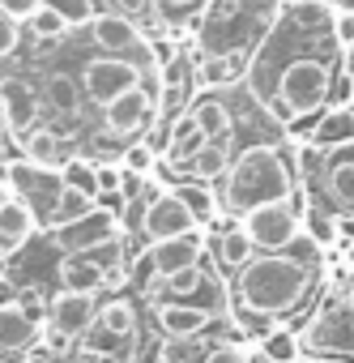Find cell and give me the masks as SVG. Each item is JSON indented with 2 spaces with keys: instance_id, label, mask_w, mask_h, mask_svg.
I'll use <instances>...</instances> for the list:
<instances>
[{
  "instance_id": "cell-19",
  "label": "cell",
  "mask_w": 354,
  "mask_h": 363,
  "mask_svg": "<svg viewBox=\"0 0 354 363\" xmlns=\"http://www.w3.org/2000/svg\"><path fill=\"white\" fill-rule=\"evenodd\" d=\"M39 99H43V111H52V120L60 124H77L81 120V86H77V73L69 69H47L43 73V86H39Z\"/></svg>"
},
{
  "instance_id": "cell-11",
  "label": "cell",
  "mask_w": 354,
  "mask_h": 363,
  "mask_svg": "<svg viewBox=\"0 0 354 363\" xmlns=\"http://www.w3.org/2000/svg\"><path fill=\"white\" fill-rule=\"evenodd\" d=\"M98 308V295H77V291H56L47 299V320H43V342L64 359L69 346L90 329Z\"/></svg>"
},
{
  "instance_id": "cell-32",
  "label": "cell",
  "mask_w": 354,
  "mask_h": 363,
  "mask_svg": "<svg viewBox=\"0 0 354 363\" xmlns=\"http://www.w3.org/2000/svg\"><path fill=\"white\" fill-rule=\"evenodd\" d=\"M22 26H26V30H30V39H39V43H60V39L69 35V22H64L60 13H52L47 5H39Z\"/></svg>"
},
{
  "instance_id": "cell-34",
  "label": "cell",
  "mask_w": 354,
  "mask_h": 363,
  "mask_svg": "<svg viewBox=\"0 0 354 363\" xmlns=\"http://www.w3.org/2000/svg\"><path fill=\"white\" fill-rule=\"evenodd\" d=\"M154 162H158V150L141 137V141H128L120 150V167L132 171V175H154Z\"/></svg>"
},
{
  "instance_id": "cell-10",
  "label": "cell",
  "mask_w": 354,
  "mask_h": 363,
  "mask_svg": "<svg viewBox=\"0 0 354 363\" xmlns=\"http://www.w3.org/2000/svg\"><path fill=\"white\" fill-rule=\"evenodd\" d=\"M0 175H5V189H9V193H18V197L30 206V214H35L39 231H47V227H52V214H56V201H60V193H64L60 171L35 167V162H26V158H22V162L5 167Z\"/></svg>"
},
{
  "instance_id": "cell-24",
  "label": "cell",
  "mask_w": 354,
  "mask_h": 363,
  "mask_svg": "<svg viewBox=\"0 0 354 363\" xmlns=\"http://www.w3.org/2000/svg\"><path fill=\"white\" fill-rule=\"evenodd\" d=\"M56 282H60V291L98 295V291H103V265L94 261V252H60V261H56Z\"/></svg>"
},
{
  "instance_id": "cell-40",
  "label": "cell",
  "mask_w": 354,
  "mask_h": 363,
  "mask_svg": "<svg viewBox=\"0 0 354 363\" xmlns=\"http://www.w3.org/2000/svg\"><path fill=\"white\" fill-rule=\"evenodd\" d=\"M18 43H22V26H18L9 13H0V60H5V56H18Z\"/></svg>"
},
{
  "instance_id": "cell-8",
  "label": "cell",
  "mask_w": 354,
  "mask_h": 363,
  "mask_svg": "<svg viewBox=\"0 0 354 363\" xmlns=\"http://www.w3.org/2000/svg\"><path fill=\"white\" fill-rule=\"evenodd\" d=\"M303 206H307V197H303V189H299L295 197L265 201V206L248 210V214L235 218V223H239V231L252 240L256 252H282V248H290V244L303 235Z\"/></svg>"
},
{
  "instance_id": "cell-44",
  "label": "cell",
  "mask_w": 354,
  "mask_h": 363,
  "mask_svg": "<svg viewBox=\"0 0 354 363\" xmlns=\"http://www.w3.org/2000/svg\"><path fill=\"white\" fill-rule=\"evenodd\" d=\"M341 82H346V90L354 94V43L341 48Z\"/></svg>"
},
{
  "instance_id": "cell-35",
  "label": "cell",
  "mask_w": 354,
  "mask_h": 363,
  "mask_svg": "<svg viewBox=\"0 0 354 363\" xmlns=\"http://www.w3.org/2000/svg\"><path fill=\"white\" fill-rule=\"evenodd\" d=\"M111 13H120V18H124V22H132L137 30H141V26H149V22H154V26H162V22H158V9H154V0H111Z\"/></svg>"
},
{
  "instance_id": "cell-7",
  "label": "cell",
  "mask_w": 354,
  "mask_h": 363,
  "mask_svg": "<svg viewBox=\"0 0 354 363\" xmlns=\"http://www.w3.org/2000/svg\"><path fill=\"white\" fill-rule=\"evenodd\" d=\"M149 73H158V65L132 60V56H103V52H94V56L81 60L77 86H81V94H86L90 107H107L115 94H124V90L149 82Z\"/></svg>"
},
{
  "instance_id": "cell-1",
  "label": "cell",
  "mask_w": 354,
  "mask_h": 363,
  "mask_svg": "<svg viewBox=\"0 0 354 363\" xmlns=\"http://www.w3.org/2000/svg\"><path fill=\"white\" fill-rule=\"evenodd\" d=\"M324 282V252L299 235L282 252H256L248 265L235 269L231 286V320L239 333L265 337L273 325H290L303 308L316 303Z\"/></svg>"
},
{
  "instance_id": "cell-47",
  "label": "cell",
  "mask_w": 354,
  "mask_h": 363,
  "mask_svg": "<svg viewBox=\"0 0 354 363\" xmlns=\"http://www.w3.org/2000/svg\"><path fill=\"white\" fill-rule=\"evenodd\" d=\"M329 5H333V9H350V13H354V0H329Z\"/></svg>"
},
{
  "instance_id": "cell-5",
  "label": "cell",
  "mask_w": 354,
  "mask_h": 363,
  "mask_svg": "<svg viewBox=\"0 0 354 363\" xmlns=\"http://www.w3.org/2000/svg\"><path fill=\"white\" fill-rule=\"evenodd\" d=\"M303 197L312 206H324L341 227H354V141L320 154V167L303 184Z\"/></svg>"
},
{
  "instance_id": "cell-36",
  "label": "cell",
  "mask_w": 354,
  "mask_h": 363,
  "mask_svg": "<svg viewBox=\"0 0 354 363\" xmlns=\"http://www.w3.org/2000/svg\"><path fill=\"white\" fill-rule=\"evenodd\" d=\"M52 13H60L69 26H86L94 13H98V0H43Z\"/></svg>"
},
{
  "instance_id": "cell-14",
  "label": "cell",
  "mask_w": 354,
  "mask_h": 363,
  "mask_svg": "<svg viewBox=\"0 0 354 363\" xmlns=\"http://www.w3.org/2000/svg\"><path fill=\"white\" fill-rule=\"evenodd\" d=\"M197 223H193V214H188V206L180 201V193L175 189H149V197H145V210H141V223H137V231L154 244V240H171V235H184V231H193Z\"/></svg>"
},
{
  "instance_id": "cell-26",
  "label": "cell",
  "mask_w": 354,
  "mask_h": 363,
  "mask_svg": "<svg viewBox=\"0 0 354 363\" xmlns=\"http://www.w3.org/2000/svg\"><path fill=\"white\" fill-rule=\"evenodd\" d=\"M244 65H248V56H201L197 52V86L201 90H227V86H235L239 77H244Z\"/></svg>"
},
{
  "instance_id": "cell-51",
  "label": "cell",
  "mask_w": 354,
  "mask_h": 363,
  "mask_svg": "<svg viewBox=\"0 0 354 363\" xmlns=\"http://www.w3.org/2000/svg\"><path fill=\"white\" fill-rule=\"evenodd\" d=\"M154 363H166V359H154Z\"/></svg>"
},
{
  "instance_id": "cell-22",
  "label": "cell",
  "mask_w": 354,
  "mask_h": 363,
  "mask_svg": "<svg viewBox=\"0 0 354 363\" xmlns=\"http://www.w3.org/2000/svg\"><path fill=\"white\" fill-rule=\"evenodd\" d=\"M94 325L115 337V342H141V312H137V299L132 295H107L98 308H94Z\"/></svg>"
},
{
  "instance_id": "cell-20",
  "label": "cell",
  "mask_w": 354,
  "mask_h": 363,
  "mask_svg": "<svg viewBox=\"0 0 354 363\" xmlns=\"http://www.w3.org/2000/svg\"><path fill=\"white\" fill-rule=\"evenodd\" d=\"M22 158L47 171H60L73 158V137L56 124H35L30 133H22Z\"/></svg>"
},
{
  "instance_id": "cell-38",
  "label": "cell",
  "mask_w": 354,
  "mask_h": 363,
  "mask_svg": "<svg viewBox=\"0 0 354 363\" xmlns=\"http://www.w3.org/2000/svg\"><path fill=\"white\" fill-rule=\"evenodd\" d=\"M201 363H252V350L239 346V342H222V337H214V346L205 350Z\"/></svg>"
},
{
  "instance_id": "cell-46",
  "label": "cell",
  "mask_w": 354,
  "mask_h": 363,
  "mask_svg": "<svg viewBox=\"0 0 354 363\" xmlns=\"http://www.w3.org/2000/svg\"><path fill=\"white\" fill-rule=\"evenodd\" d=\"M341 286H346V295H350V299H354V269H350V274H346V278H341Z\"/></svg>"
},
{
  "instance_id": "cell-16",
  "label": "cell",
  "mask_w": 354,
  "mask_h": 363,
  "mask_svg": "<svg viewBox=\"0 0 354 363\" xmlns=\"http://www.w3.org/2000/svg\"><path fill=\"white\" fill-rule=\"evenodd\" d=\"M0 103H5V120H9V137L30 133L43 120V99L39 86L26 73H5L0 77Z\"/></svg>"
},
{
  "instance_id": "cell-30",
  "label": "cell",
  "mask_w": 354,
  "mask_h": 363,
  "mask_svg": "<svg viewBox=\"0 0 354 363\" xmlns=\"http://www.w3.org/2000/svg\"><path fill=\"white\" fill-rule=\"evenodd\" d=\"M261 346V354L269 359V363H303V346H299V333L290 329V325H273L265 337H256Z\"/></svg>"
},
{
  "instance_id": "cell-49",
  "label": "cell",
  "mask_w": 354,
  "mask_h": 363,
  "mask_svg": "<svg viewBox=\"0 0 354 363\" xmlns=\"http://www.w3.org/2000/svg\"><path fill=\"white\" fill-rule=\"evenodd\" d=\"M0 193H5V175H0Z\"/></svg>"
},
{
  "instance_id": "cell-39",
  "label": "cell",
  "mask_w": 354,
  "mask_h": 363,
  "mask_svg": "<svg viewBox=\"0 0 354 363\" xmlns=\"http://www.w3.org/2000/svg\"><path fill=\"white\" fill-rule=\"evenodd\" d=\"M94 201L90 197H81V193H73V189H64L60 193V201H56V214H52V227L56 223H69V218H77V214H86Z\"/></svg>"
},
{
  "instance_id": "cell-37",
  "label": "cell",
  "mask_w": 354,
  "mask_h": 363,
  "mask_svg": "<svg viewBox=\"0 0 354 363\" xmlns=\"http://www.w3.org/2000/svg\"><path fill=\"white\" fill-rule=\"evenodd\" d=\"M120 184H124V167L120 162H94V189H98V197H120Z\"/></svg>"
},
{
  "instance_id": "cell-6",
  "label": "cell",
  "mask_w": 354,
  "mask_h": 363,
  "mask_svg": "<svg viewBox=\"0 0 354 363\" xmlns=\"http://www.w3.org/2000/svg\"><path fill=\"white\" fill-rule=\"evenodd\" d=\"M120 214H124V201H120V197H98L86 214H77V218H69V223H56V227H47L43 235H47L60 252H98V248H107L111 240L124 235Z\"/></svg>"
},
{
  "instance_id": "cell-23",
  "label": "cell",
  "mask_w": 354,
  "mask_h": 363,
  "mask_svg": "<svg viewBox=\"0 0 354 363\" xmlns=\"http://www.w3.org/2000/svg\"><path fill=\"white\" fill-rule=\"evenodd\" d=\"M307 141L320 145V150H337V145H350L354 141V103H333L324 107L320 116L307 120Z\"/></svg>"
},
{
  "instance_id": "cell-9",
  "label": "cell",
  "mask_w": 354,
  "mask_h": 363,
  "mask_svg": "<svg viewBox=\"0 0 354 363\" xmlns=\"http://www.w3.org/2000/svg\"><path fill=\"white\" fill-rule=\"evenodd\" d=\"M103 116V137L94 150H111V137H120L124 145L141 133H154L158 124V82H141L124 94H115L107 107H98Z\"/></svg>"
},
{
  "instance_id": "cell-41",
  "label": "cell",
  "mask_w": 354,
  "mask_h": 363,
  "mask_svg": "<svg viewBox=\"0 0 354 363\" xmlns=\"http://www.w3.org/2000/svg\"><path fill=\"white\" fill-rule=\"evenodd\" d=\"M333 43L350 48L354 43V13L350 9H333Z\"/></svg>"
},
{
  "instance_id": "cell-25",
  "label": "cell",
  "mask_w": 354,
  "mask_h": 363,
  "mask_svg": "<svg viewBox=\"0 0 354 363\" xmlns=\"http://www.w3.org/2000/svg\"><path fill=\"white\" fill-rule=\"evenodd\" d=\"M205 252L218 261V269H231V274L256 257V248H252V240L239 231V223H231V227H222V231L205 235Z\"/></svg>"
},
{
  "instance_id": "cell-33",
  "label": "cell",
  "mask_w": 354,
  "mask_h": 363,
  "mask_svg": "<svg viewBox=\"0 0 354 363\" xmlns=\"http://www.w3.org/2000/svg\"><path fill=\"white\" fill-rule=\"evenodd\" d=\"M210 5V0H154V9H158V22L162 26H188L201 18V9Z\"/></svg>"
},
{
  "instance_id": "cell-29",
  "label": "cell",
  "mask_w": 354,
  "mask_h": 363,
  "mask_svg": "<svg viewBox=\"0 0 354 363\" xmlns=\"http://www.w3.org/2000/svg\"><path fill=\"white\" fill-rule=\"evenodd\" d=\"M303 235L320 248V252H329V248H337L341 244V223L324 210V206H303Z\"/></svg>"
},
{
  "instance_id": "cell-4",
  "label": "cell",
  "mask_w": 354,
  "mask_h": 363,
  "mask_svg": "<svg viewBox=\"0 0 354 363\" xmlns=\"http://www.w3.org/2000/svg\"><path fill=\"white\" fill-rule=\"evenodd\" d=\"M303 359H337V363H354V299L346 295L341 282H333V291L312 308V316L295 329Z\"/></svg>"
},
{
  "instance_id": "cell-15",
  "label": "cell",
  "mask_w": 354,
  "mask_h": 363,
  "mask_svg": "<svg viewBox=\"0 0 354 363\" xmlns=\"http://www.w3.org/2000/svg\"><path fill=\"white\" fill-rule=\"evenodd\" d=\"M222 316L201 308V303H184V299H154V325L166 342H180V337H201L218 325Z\"/></svg>"
},
{
  "instance_id": "cell-17",
  "label": "cell",
  "mask_w": 354,
  "mask_h": 363,
  "mask_svg": "<svg viewBox=\"0 0 354 363\" xmlns=\"http://www.w3.org/2000/svg\"><path fill=\"white\" fill-rule=\"evenodd\" d=\"M188 116L201 124V133H205L210 145H222V150L235 154V116H231L227 90H205V94H197L193 107H188Z\"/></svg>"
},
{
  "instance_id": "cell-21",
  "label": "cell",
  "mask_w": 354,
  "mask_h": 363,
  "mask_svg": "<svg viewBox=\"0 0 354 363\" xmlns=\"http://www.w3.org/2000/svg\"><path fill=\"white\" fill-rule=\"evenodd\" d=\"M39 337H43V329L35 320H26L13 299H0V363H22V354Z\"/></svg>"
},
{
  "instance_id": "cell-12",
  "label": "cell",
  "mask_w": 354,
  "mask_h": 363,
  "mask_svg": "<svg viewBox=\"0 0 354 363\" xmlns=\"http://www.w3.org/2000/svg\"><path fill=\"white\" fill-rule=\"evenodd\" d=\"M197 56L188 48H180L166 65H158V120H175L184 116L188 103L197 99Z\"/></svg>"
},
{
  "instance_id": "cell-2",
  "label": "cell",
  "mask_w": 354,
  "mask_h": 363,
  "mask_svg": "<svg viewBox=\"0 0 354 363\" xmlns=\"http://www.w3.org/2000/svg\"><path fill=\"white\" fill-rule=\"evenodd\" d=\"M218 193V214L227 218H244L248 210L265 206V201H282L299 193V175H295V158L290 145L282 141H248L239 154H231L222 179L214 184Z\"/></svg>"
},
{
  "instance_id": "cell-43",
  "label": "cell",
  "mask_w": 354,
  "mask_h": 363,
  "mask_svg": "<svg viewBox=\"0 0 354 363\" xmlns=\"http://www.w3.org/2000/svg\"><path fill=\"white\" fill-rule=\"evenodd\" d=\"M22 363H60V354H56V350H52V346L39 337V342H35V346L22 354Z\"/></svg>"
},
{
  "instance_id": "cell-31",
  "label": "cell",
  "mask_w": 354,
  "mask_h": 363,
  "mask_svg": "<svg viewBox=\"0 0 354 363\" xmlns=\"http://www.w3.org/2000/svg\"><path fill=\"white\" fill-rule=\"evenodd\" d=\"M60 179H64V189H73V193H81V197H90V201H98V189H94V158L73 154V158L60 167Z\"/></svg>"
},
{
  "instance_id": "cell-50",
  "label": "cell",
  "mask_w": 354,
  "mask_h": 363,
  "mask_svg": "<svg viewBox=\"0 0 354 363\" xmlns=\"http://www.w3.org/2000/svg\"><path fill=\"white\" fill-rule=\"evenodd\" d=\"M0 299H5V282H0Z\"/></svg>"
},
{
  "instance_id": "cell-18",
  "label": "cell",
  "mask_w": 354,
  "mask_h": 363,
  "mask_svg": "<svg viewBox=\"0 0 354 363\" xmlns=\"http://www.w3.org/2000/svg\"><path fill=\"white\" fill-rule=\"evenodd\" d=\"M149 265H154V278H166V274H180L188 265H197V257L205 252V231L193 227L184 235H171V240H154L149 248ZM149 291V286H145Z\"/></svg>"
},
{
  "instance_id": "cell-42",
  "label": "cell",
  "mask_w": 354,
  "mask_h": 363,
  "mask_svg": "<svg viewBox=\"0 0 354 363\" xmlns=\"http://www.w3.org/2000/svg\"><path fill=\"white\" fill-rule=\"evenodd\" d=\"M39 5H43V0H0V13H9V18L22 26V22H26Z\"/></svg>"
},
{
  "instance_id": "cell-3",
  "label": "cell",
  "mask_w": 354,
  "mask_h": 363,
  "mask_svg": "<svg viewBox=\"0 0 354 363\" xmlns=\"http://www.w3.org/2000/svg\"><path fill=\"white\" fill-rule=\"evenodd\" d=\"M282 0H210L197 18V52L201 56H248L256 39L269 30Z\"/></svg>"
},
{
  "instance_id": "cell-28",
  "label": "cell",
  "mask_w": 354,
  "mask_h": 363,
  "mask_svg": "<svg viewBox=\"0 0 354 363\" xmlns=\"http://www.w3.org/2000/svg\"><path fill=\"white\" fill-rule=\"evenodd\" d=\"M175 193H180V201L188 206V214H193V223H197L201 231L218 218V193H214L210 184H197V179H180V184H175Z\"/></svg>"
},
{
  "instance_id": "cell-45",
  "label": "cell",
  "mask_w": 354,
  "mask_h": 363,
  "mask_svg": "<svg viewBox=\"0 0 354 363\" xmlns=\"http://www.w3.org/2000/svg\"><path fill=\"white\" fill-rule=\"evenodd\" d=\"M9 137V120H5V103H0V141Z\"/></svg>"
},
{
  "instance_id": "cell-48",
  "label": "cell",
  "mask_w": 354,
  "mask_h": 363,
  "mask_svg": "<svg viewBox=\"0 0 354 363\" xmlns=\"http://www.w3.org/2000/svg\"><path fill=\"white\" fill-rule=\"evenodd\" d=\"M303 363H337V359H303Z\"/></svg>"
},
{
  "instance_id": "cell-27",
  "label": "cell",
  "mask_w": 354,
  "mask_h": 363,
  "mask_svg": "<svg viewBox=\"0 0 354 363\" xmlns=\"http://www.w3.org/2000/svg\"><path fill=\"white\" fill-rule=\"evenodd\" d=\"M227 162H231V150H222V145H201V154H193L188 162H184V171H180V179H197V184H218L222 179V171H227Z\"/></svg>"
},
{
  "instance_id": "cell-13",
  "label": "cell",
  "mask_w": 354,
  "mask_h": 363,
  "mask_svg": "<svg viewBox=\"0 0 354 363\" xmlns=\"http://www.w3.org/2000/svg\"><path fill=\"white\" fill-rule=\"evenodd\" d=\"M86 39H90V48L94 52H103V56H132V60H149L154 65V52H149V43H145V35L132 26V22H124L120 13H94L86 26Z\"/></svg>"
}]
</instances>
